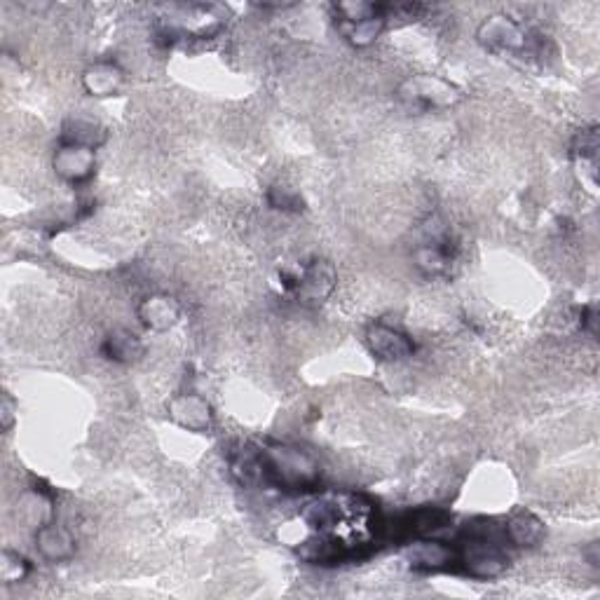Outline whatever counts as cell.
<instances>
[{"label": "cell", "mask_w": 600, "mask_h": 600, "mask_svg": "<svg viewBox=\"0 0 600 600\" xmlns=\"http://www.w3.org/2000/svg\"><path fill=\"white\" fill-rule=\"evenodd\" d=\"M268 202L272 209L284 211V214H298V211L305 209L303 197H300L293 188H286V186H272L268 190Z\"/></svg>", "instance_id": "cell-24"}, {"label": "cell", "mask_w": 600, "mask_h": 600, "mask_svg": "<svg viewBox=\"0 0 600 600\" xmlns=\"http://www.w3.org/2000/svg\"><path fill=\"white\" fill-rule=\"evenodd\" d=\"M263 467H265V486H275L279 490H310L317 486L322 469L315 455L298 446H275L263 448Z\"/></svg>", "instance_id": "cell-1"}, {"label": "cell", "mask_w": 600, "mask_h": 600, "mask_svg": "<svg viewBox=\"0 0 600 600\" xmlns=\"http://www.w3.org/2000/svg\"><path fill=\"white\" fill-rule=\"evenodd\" d=\"M17 401L10 397L8 392L3 394V401H0V427H3V432H10L12 427H15L17 422Z\"/></svg>", "instance_id": "cell-25"}, {"label": "cell", "mask_w": 600, "mask_h": 600, "mask_svg": "<svg viewBox=\"0 0 600 600\" xmlns=\"http://www.w3.org/2000/svg\"><path fill=\"white\" fill-rule=\"evenodd\" d=\"M450 525V516L441 509H420L415 514L408 516L406 521V533L415 535V537H429L439 530L448 528Z\"/></svg>", "instance_id": "cell-21"}, {"label": "cell", "mask_w": 600, "mask_h": 600, "mask_svg": "<svg viewBox=\"0 0 600 600\" xmlns=\"http://www.w3.org/2000/svg\"><path fill=\"white\" fill-rule=\"evenodd\" d=\"M31 575V563L29 558H24L19 551L5 549L0 554V579L5 584H22L26 577Z\"/></svg>", "instance_id": "cell-23"}, {"label": "cell", "mask_w": 600, "mask_h": 600, "mask_svg": "<svg viewBox=\"0 0 600 600\" xmlns=\"http://www.w3.org/2000/svg\"><path fill=\"white\" fill-rule=\"evenodd\" d=\"M338 272L333 268V263L324 261V258H315L312 263H305L300 272H296V282H293L291 293L303 305L317 308L324 300L336 291Z\"/></svg>", "instance_id": "cell-6"}, {"label": "cell", "mask_w": 600, "mask_h": 600, "mask_svg": "<svg viewBox=\"0 0 600 600\" xmlns=\"http://www.w3.org/2000/svg\"><path fill=\"white\" fill-rule=\"evenodd\" d=\"M596 305H589V308L582 310V331H589V333H596Z\"/></svg>", "instance_id": "cell-26"}, {"label": "cell", "mask_w": 600, "mask_h": 600, "mask_svg": "<svg viewBox=\"0 0 600 600\" xmlns=\"http://www.w3.org/2000/svg\"><path fill=\"white\" fill-rule=\"evenodd\" d=\"M366 345L375 359L387 361V364H397V361L413 357L415 352V343L408 333L383 322L368 326Z\"/></svg>", "instance_id": "cell-9"}, {"label": "cell", "mask_w": 600, "mask_h": 600, "mask_svg": "<svg viewBox=\"0 0 600 600\" xmlns=\"http://www.w3.org/2000/svg\"><path fill=\"white\" fill-rule=\"evenodd\" d=\"M490 525H469L467 540L458 551V561L467 575L476 579H495L500 577L509 565V556L493 537Z\"/></svg>", "instance_id": "cell-4"}, {"label": "cell", "mask_w": 600, "mask_h": 600, "mask_svg": "<svg viewBox=\"0 0 600 600\" xmlns=\"http://www.w3.org/2000/svg\"><path fill=\"white\" fill-rule=\"evenodd\" d=\"M167 418L188 432H209L214 427V408L202 394L181 392L167 401Z\"/></svg>", "instance_id": "cell-8"}, {"label": "cell", "mask_w": 600, "mask_h": 600, "mask_svg": "<svg viewBox=\"0 0 600 600\" xmlns=\"http://www.w3.org/2000/svg\"><path fill=\"white\" fill-rule=\"evenodd\" d=\"M101 354L115 364H134L143 357V343L136 333L127 329H115L101 340Z\"/></svg>", "instance_id": "cell-16"}, {"label": "cell", "mask_w": 600, "mask_h": 600, "mask_svg": "<svg viewBox=\"0 0 600 600\" xmlns=\"http://www.w3.org/2000/svg\"><path fill=\"white\" fill-rule=\"evenodd\" d=\"M127 75L122 71V66L118 61H94L92 66L85 68L83 73V87L90 97L97 99H108V97H118L125 87Z\"/></svg>", "instance_id": "cell-11"}, {"label": "cell", "mask_w": 600, "mask_h": 600, "mask_svg": "<svg viewBox=\"0 0 600 600\" xmlns=\"http://www.w3.org/2000/svg\"><path fill=\"white\" fill-rule=\"evenodd\" d=\"M333 12H336V22L357 24V22H366V19L385 15V8L383 5L368 3V0H343V3L333 5Z\"/></svg>", "instance_id": "cell-22"}, {"label": "cell", "mask_w": 600, "mask_h": 600, "mask_svg": "<svg viewBox=\"0 0 600 600\" xmlns=\"http://www.w3.org/2000/svg\"><path fill=\"white\" fill-rule=\"evenodd\" d=\"M225 26V12L216 5L188 3V5H169L165 15L158 17L155 29L167 43L174 40H204L216 36Z\"/></svg>", "instance_id": "cell-2"}, {"label": "cell", "mask_w": 600, "mask_h": 600, "mask_svg": "<svg viewBox=\"0 0 600 600\" xmlns=\"http://www.w3.org/2000/svg\"><path fill=\"white\" fill-rule=\"evenodd\" d=\"M547 535V528L544 523L537 518L533 511H518L504 525V537L514 544V547L521 549H533L544 540Z\"/></svg>", "instance_id": "cell-14"}, {"label": "cell", "mask_w": 600, "mask_h": 600, "mask_svg": "<svg viewBox=\"0 0 600 600\" xmlns=\"http://www.w3.org/2000/svg\"><path fill=\"white\" fill-rule=\"evenodd\" d=\"M397 97L401 104L411 111L432 113V111H448L462 101V90L450 80L434 73H413L404 78L397 87Z\"/></svg>", "instance_id": "cell-3"}, {"label": "cell", "mask_w": 600, "mask_h": 600, "mask_svg": "<svg viewBox=\"0 0 600 600\" xmlns=\"http://www.w3.org/2000/svg\"><path fill=\"white\" fill-rule=\"evenodd\" d=\"M476 38L488 52L502 54V57H507V54L509 57H521V54L530 52V45H533V33L507 15H490L483 19L476 29Z\"/></svg>", "instance_id": "cell-5"}, {"label": "cell", "mask_w": 600, "mask_h": 600, "mask_svg": "<svg viewBox=\"0 0 600 600\" xmlns=\"http://www.w3.org/2000/svg\"><path fill=\"white\" fill-rule=\"evenodd\" d=\"M336 24H338V31L343 33L345 40L352 47H368V45H373L380 36H383V31L387 26V17L380 15V17L366 19V22H357V24H340V22H336Z\"/></svg>", "instance_id": "cell-20"}, {"label": "cell", "mask_w": 600, "mask_h": 600, "mask_svg": "<svg viewBox=\"0 0 600 600\" xmlns=\"http://www.w3.org/2000/svg\"><path fill=\"white\" fill-rule=\"evenodd\" d=\"M230 472L242 486H265L263 450L254 446H244L230 458Z\"/></svg>", "instance_id": "cell-17"}, {"label": "cell", "mask_w": 600, "mask_h": 600, "mask_svg": "<svg viewBox=\"0 0 600 600\" xmlns=\"http://www.w3.org/2000/svg\"><path fill=\"white\" fill-rule=\"evenodd\" d=\"M136 317L148 331L165 333L179 324L181 303L169 293H153V296L141 300L139 308H136Z\"/></svg>", "instance_id": "cell-10"}, {"label": "cell", "mask_w": 600, "mask_h": 600, "mask_svg": "<svg viewBox=\"0 0 600 600\" xmlns=\"http://www.w3.org/2000/svg\"><path fill=\"white\" fill-rule=\"evenodd\" d=\"M52 169L61 181L80 186L97 172V150L75 146V143H59V148L54 150Z\"/></svg>", "instance_id": "cell-7"}, {"label": "cell", "mask_w": 600, "mask_h": 600, "mask_svg": "<svg viewBox=\"0 0 600 600\" xmlns=\"http://www.w3.org/2000/svg\"><path fill=\"white\" fill-rule=\"evenodd\" d=\"M458 561V551H453L441 542H420L411 551L413 570L436 572L448 568L450 563Z\"/></svg>", "instance_id": "cell-18"}, {"label": "cell", "mask_w": 600, "mask_h": 600, "mask_svg": "<svg viewBox=\"0 0 600 600\" xmlns=\"http://www.w3.org/2000/svg\"><path fill=\"white\" fill-rule=\"evenodd\" d=\"M38 554L50 563H66L75 556V537L59 523H45L36 530Z\"/></svg>", "instance_id": "cell-13"}, {"label": "cell", "mask_w": 600, "mask_h": 600, "mask_svg": "<svg viewBox=\"0 0 600 600\" xmlns=\"http://www.w3.org/2000/svg\"><path fill=\"white\" fill-rule=\"evenodd\" d=\"M458 258V244L450 235L432 237V242H425L415 251V265L429 277L448 275Z\"/></svg>", "instance_id": "cell-12"}, {"label": "cell", "mask_w": 600, "mask_h": 600, "mask_svg": "<svg viewBox=\"0 0 600 600\" xmlns=\"http://www.w3.org/2000/svg\"><path fill=\"white\" fill-rule=\"evenodd\" d=\"M104 141H106V129L97 125V122L85 118L66 120V125L61 129V136H59V143H75V146H87L94 150H97Z\"/></svg>", "instance_id": "cell-19"}, {"label": "cell", "mask_w": 600, "mask_h": 600, "mask_svg": "<svg viewBox=\"0 0 600 600\" xmlns=\"http://www.w3.org/2000/svg\"><path fill=\"white\" fill-rule=\"evenodd\" d=\"M598 150H600L598 127L579 129L575 139H572L570 155H572V162H575V167L579 172L584 169L593 186H596V179H598Z\"/></svg>", "instance_id": "cell-15"}]
</instances>
